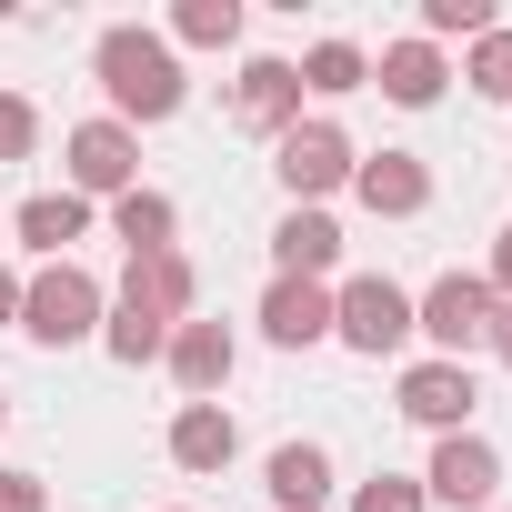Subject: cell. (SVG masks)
Listing matches in <instances>:
<instances>
[{
    "instance_id": "6da1fadb",
    "label": "cell",
    "mask_w": 512,
    "mask_h": 512,
    "mask_svg": "<svg viewBox=\"0 0 512 512\" xmlns=\"http://www.w3.org/2000/svg\"><path fill=\"white\" fill-rule=\"evenodd\" d=\"M91 71H101V91H111V121H121V131H131V121H171V111L191 101V81H181V51H171L161 31H141V21L101 31Z\"/></svg>"
},
{
    "instance_id": "7a4b0ae2",
    "label": "cell",
    "mask_w": 512,
    "mask_h": 512,
    "mask_svg": "<svg viewBox=\"0 0 512 512\" xmlns=\"http://www.w3.org/2000/svg\"><path fill=\"white\" fill-rule=\"evenodd\" d=\"M11 332H31L41 352L91 342V332H101V282H91L81 262H41V272L21 282V322H11Z\"/></svg>"
},
{
    "instance_id": "3957f363",
    "label": "cell",
    "mask_w": 512,
    "mask_h": 512,
    "mask_svg": "<svg viewBox=\"0 0 512 512\" xmlns=\"http://www.w3.org/2000/svg\"><path fill=\"white\" fill-rule=\"evenodd\" d=\"M332 342H352L362 362L402 352V342H412V292H402L392 272H352V282L332 292Z\"/></svg>"
},
{
    "instance_id": "277c9868",
    "label": "cell",
    "mask_w": 512,
    "mask_h": 512,
    "mask_svg": "<svg viewBox=\"0 0 512 512\" xmlns=\"http://www.w3.org/2000/svg\"><path fill=\"white\" fill-rule=\"evenodd\" d=\"M352 141L332 131V121H292L282 141H272V171H282V191H292V211H322V191H342L352 181Z\"/></svg>"
},
{
    "instance_id": "5b68a950",
    "label": "cell",
    "mask_w": 512,
    "mask_h": 512,
    "mask_svg": "<svg viewBox=\"0 0 512 512\" xmlns=\"http://www.w3.org/2000/svg\"><path fill=\"white\" fill-rule=\"evenodd\" d=\"M412 332L432 342V362H462V352L492 332V282H482V272H442V282L412 302Z\"/></svg>"
},
{
    "instance_id": "8992f818",
    "label": "cell",
    "mask_w": 512,
    "mask_h": 512,
    "mask_svg": "<svg viewBox=\"0 0 512 512\" xmlns=\"http://www.w3.org/2000/svg\"><path fill=\"white\" fill-rule=\"evenodd\" d=\"M502 492V452L482 432H442L432 442V472H422V502H452V512H482Z\"/></svg>"
},
{
    "instance_id": "52a82bcc",
    "label": "cell",
    "mask_w": 512,
    "mask_h": 512,
    "mask_svg": "<svg viewBox=\"0 0 512 512\" xmlns=\"http://www.w3.org/2000/svg\"><path fill=\"white\" fill-rule=\"evenodd\" d=\"M71 191H81V201L141 191V141H131L121 121H81V131H71Z\"/></svg>"
},
{
    "instance_id": "ba28073f",
    "label": "cell",
    "mask_w": 512,
    "mask_h": 512,
    "mask_svg": "<svg viewBox=\"0 0 512 512\" xmlns=\"http://www.w3.org/2000/svg\"><path fill=\"white\" fill-rule=\"evenodd\" d=\"M231 121L262 131V141H282V131L302 121V71H292V61H241V81H231Z\"/></svg>"
},
{
    "instance_id": "9c48e42d",
    "label": "cell",
    "mask_w": 512,
    "mask_h": 512,
    "mask_svg": "<svg viewBox=\"0 0 512 512\" xmlns=\"http://www.w3.org/2000/svg\"><path fill=\"white\" fill-rule=\"evenodd\" d=\"M472 362H412L402 372V412L422 422V432H472Z\"/></svg>"
},
{
    "instance_id": "30bf717a",
    "label": "cell",
    "mask_w": 512,
    "mask_h": 512,
    "mask_svg": "<svg viewBox=\"0 0 512 512\" xmlns=\"http://www.w3.org/2000/svg\"><path fill=\"white\" fill-rule=\"evenodd\" d=\"M171 382L191 392V402H211L221 382H231V362H241V342H231V322H171Z\"/></svg>"
},
{
    "instance_id": "8fae6325",
    "label": "cell",
    "mask_w": 512,
    "mask_h": 512,
    "mask_svg": "<svg viewBox=\"0 0 512 512\" xmlns=\"http://www.w3.org/2000/svg\"><path fill=\"white\" fill-rule=\"evenodd\" d=\"M352 191H362V211H382V221H412V211L432 201V171H422L412 151H372V161H352Z\"/></svg>"
},
{
    "instance_id": "7c38bea8",
    "label": "cell",
    "mask_w": 512,
    "mask_h": 512,
    "mask_svg": "<svg viewBox=\"0 0 512 512\" xmlns=\"http://www.w3.org/2000/svg\"><path fill=\"white\" fill-rule=\"evenodd\" d=\"M262 332H272L282 352H312V342H332V292H322V282H292V272H282V282L262 292Z\"/></svg>"
},
{
    "instance_id": "4fadbf2b",
    "label": "cell",
    "mask_w": 512,
    "mask_h": 512,
    "mask_svg": "<svg viewBox=\"0 0 512 512\" xmlns=\"http://www.w3.org/2000/svg\"><path fill=\"white\" fill-rule=\"evenodd\" d=\"M442 81H452V71H442V51H432V41H392V51L372 61V91H382V101H402V111H432V101H442Z\"/></svg>"
},
{
    "instance_id": "5bb4252c",
    "label": "cell",
    "mask_w": 512,
    "mask_h": 512,
    "mask_svg": "<svg viewBox=\"0 0 512 512\" xmlns=\"http://www.w3.org/2000/svg\"><path fill=\"white\" fill-rule=\"evenodd\" d=\"M231 452H241V432H231L221 402H181L171 412V462L181 472H231Z\"/></svg>"
},
{
    "instance_id": "9a60e30c",
    "label": "cell",
    "mask_w": 512,
    "mask_h": 512,
    "mask_svg": "<svg viewBox=\"0 0 512 512\" xmlns=\"http://www.w3.org/2000/svg\"><path fill=\"white\" fill-rule=\"evenodd\" d=\"M272 262H282L292 282H322V272L342 262V221H332V211H282V231H272Z\"/></svg>"
},
{
    "instance_id": "2e32d148",
    "label": "cell",
    "mask_w": 512,
    "mask_h": 512,
    "mask_svg": "<svg viewBox=\"0 0 512 512\" xmlns=\"http://www.w3.org/2000/svg\"><path fill=\"white\" fill-rule=\"evenodd\" d=\"M262 482H272L282 512H322V502H332V452H322V442H282V452L262 462Z\"/></svg>"
},
{
    "instance_id": "e0dca14e",
    "label": "cell",
    "mask_w": 512,
    "mask_h": 512,
    "mask_svg": "<svg viewBox=\"0 0 512 512\" xmlns=\"http://www.w3.org/2000/svg\"><path fill=\"white\" fill-rule=\"evenodd\" d=\"M81 231H91V201H81V191H31V201H21V241L41 251V262H71Z\"/></svg>"
},
{
    "instance_id": "ac0fdd59",
    "label": "cell",
    "mask_w": 512,
    "mask_h": 512,
    "mask_svg": "<svg viewBox=\"0 0 512 512\" xmlns=\"http://www.w3.org/2000/svg\"><path fill=\"white\" fill-rule=\"evenodd\" d=\"M121 302H141L161 322H191V262H181V251H141L131 282H121Z\"/></svg>"
},
{
    "instance_id": "d6986e66",
    "label": "cell",
    "mask_w": 512,
    "mask_h": 512,
    "mask_svg": "<svg viewBox=\"0 0 512 512\" xmlns=\"http://www.w3.org/2000/svg\"><path fill=\"white\" fill-rule=\"evenodd\" d=\"M292 71H302V91L342 101V91H362V81H372V51H362V41H312V51H302Z\"/></svg>"
},
{
    "instance_id": "ffe728a7",
    "label": "cell",
    "mask_w": 512,
    "mask_h": 512,
    "mask_svg": "<svg viewBox=\"0 0 512 512\" xmlns=\"http://www.w3.org/2000/svg\"><path fill=\"white\" fill-rule=\"evenodd\" d=\"M161 41H171V51H231V41H241V0H181Z\"/></svg>"
},
{
    "instance_id": "44dd1931",
    "label": "cell",
    "mask_w": 512,
    "mask_h": 512,
    "mask_svg": "<svg viewBox=\"0 0 512 512\" xmlns=\"http://www.w3.org/2000/svg\"><path fill=\"white\" fill-rule=\"evenodd\" d=\"M171 221H181V211H171L161 191H121V201H111V231L131 241V262H141V251H171Z\"/></svg>"
},
{
    "instance_id": "7402d4cb",
    "label": "cell",
    "mask_w": 512,
    "mask_h": 512,
    "mask_svg": "<svg viewBox=\"0 0 512 512\" xmlns=\"http://www.w3.org/2000/svg\"><path fill=\"white\" fill-rule=\"evenodd\" d=\"M101 342H111V362H161V352H171V322L141 312V302H121V312L101 322Z\"/></svg>"
},
{
    "instance_id": "603a6c76",
    "label": "cell",
    "mask_w": 512,
    "mask_h": 512,
    "mask_svg": "<svg viewBox=\"0 0 512 512\" xmlns=\"http://www.w3.org/2000/svg\"><path fill=\"white\" fill-rule=\"evenodd\" d=\"M462 81H472L482 101H512V31H502V21H492V31L462 51Z\"/></svg>"
},
{
    "instance_id": "cb8c5ba5",
    "label": "cell",
    "mask_w": 512,
    "mask_h": 512,
    "mask_svg": "<svg viewBox=\"0 0 512 512\" xmlns=\"http://www.w3.org/2000/svg\"><path fill=\"white\" fill-rule=\"evenodd\" d=\"M492 31V0H422V41H482Z\"/></svg>"
},
{
    "instance_id": "d4e9b609",
    "label": "cell",
    "mask_w": 512,
    "mask_h": 512,
    "mask_svg": "<svg viewBox=\"0 0 512 512\" xmlns=\"http://www.w3.org/2000/svg\"><path fill=\"white\" fill-rule=\"evenodd\" d=\"M31 151H41V111L21 91H0V161H31Z\"/></svg>"
},
{
    "instance_id": "484cf974",
    "label": "cell",
    "mask_w": 512,
    "mask_h": 512,
    "mask_svg": "<svg viewBox=\"0 0 512 512\" xmlns=\"http://www.w3.org/2000/svg\"><path fill=\"white\" fill-rule=\"evenodd\" d=\"M352 512H432V502H422V482H402V472H372V482L352 492Z\"/></svg>"
},
{
    "instance_id": "4316f807",
    "label": "cell",
    "mask_w": 512,
    "mask_h": 512,
    "mask_svg": "<svg viewBox=\"0 0 512 512\" xmlns=\"http://www.w3.org/2000/svg\"><path fill=\"white\" fill-rule=\"evenodd\" d=\"M0 512H51V492H41V472H0Z\"/></svg>"
},
{
    "instance_id": "83f0119b",
    "label": "cell",
    "mask_w": 512,
    "mask_h": 512,
    "mask_svg": "<svg viewBox=\"0 0 512 512\" xmlns=\"http://www.w3.org/2000/svg\"><path fill=\"white\" fill-rule=\"evenodd\" d=\"M482 282H492V302H512V231L492 241V272H482Z\"/></svg>"
},
{
    "instance_id": "f1b7e54d",
    "label": "cell",
    "mask_w": 512,
    "mask_h": 512,
    "mask_svg": "<svg viewBox=\"0 0 512 512\" xmlns=\"http://www.w3.org/2000/svg\"><path fill=\"white\" fill-rule=\"evenodd\" d=\"M482 342H492V362L512 372V302H492V332H482Z\"/></svg>"
},
{
    "instance_id": "f546056e",
    "label": "cell",
    "mask_w": 512,
    "mask_h": 512,
    "mask_svg": "<svg viewBox=\"0 0 512 512\" xmlns=\"http://www.w3.org/2000/svg\"><path fill=\"white\" fill-rule=\"evenodd\" d=\"M21 322V272H0V332Z\"/></svg>"
},
{
    "instance_id": "4dcf8cb0",
    "label": "cell",
    "mask_w": 512,
    "mask_h": 512,
    "mask_svg": "<svg viewBox=\"0 0 512 512\" xmlns=\"http://www.w3.org/2000/svg\"><path fill=\"white\" fill-rule=\"evenodd\" d=\"M0 422H11V392H0Z\"/></svg>"
}]
</instances>
